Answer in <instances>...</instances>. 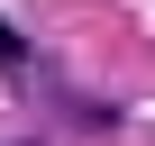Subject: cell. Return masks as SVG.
I'll return each instance as SVG.
<instances>
[{"label": "cell", "instance_id": "6da1fadb", "mask_svg": "<svg viewBox=\"0 0 155 146\" xmlns=\"http://www.w3.org/2000/svg\"><path fill=\"white\" fill-rule=\"evenodd\" d=\"M18 73H28V37L0 18V82H18Z\"/></svg>", "mask_w": 155, "mask_h": 146}]
</instances>
